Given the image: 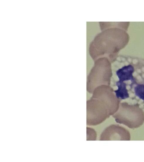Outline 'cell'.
<instances>
[{
	"mask_svg": "<svg viewBox=\"0 0 144 162\" xmlns=\"http://www.w3.org/2000/svg\"><path fill=\"white\" fill-rule=\"evenodd\" d=\"M93 91L86 102V124L89 126L99 125L114 114L120 101L110 86L106 91Z\"/></svg>",
	"mask_w": 144,
	"mask_h": 162,
	"instance_id": "obj_2",
	"label": "cell"
},
{
	"mask_svg": "<svg viewBox=\"0 0 144 162\" xmlns=\"http://www.w3.org/2000/svg\"><path fill=\"white\" fill-rule=\"evenodd\" d=\"M87 140H96L97 134L95 131L92 128L87 127Z\"/></svg>",
	"mask_w": 144,
	"mask_h": 162,
	"instance_id": "obj_5",
	"label": "cell"
},
{
	"mask_svg": "<svg viewBox=\"0 0 144 162\" xmlns=\"http://www.w3.org/2000/svg\"><path fill=\"white\" fill-rule=\"evenodd\" d=\"M112 116L117 123L130 128H138L144 122V112L138 103L120 102L118 110Z\"/></svg>",
	"mask_w": 144,
	"mask_h": 162,
	"instance_id": "obj_3",
	"label": "cell"
},
{
	"mask_svg": "<svg viewBox=\"0 0 144 162\" xmlns=\"http://www.w3.org/2000/svg\"><path fill=\"white\" fill-rule=\"evenodd\" d=\"M111 64L110 86L120 101L131 98L144 103V59L120 55Z\"/></svg>",
	"mask_w": 144,
	"mask_h": 162,
	"instance_id": "obj_1",
	"label": "cell"
},
{
	"mask_svg": "<svg viewBox=\"0 0 144 162\" xmlns=\"http://www.w3.org/2000/svg\"><path fill=\"white\" fill-rule=\"evenodd\" d=\"M129 131L124 127L117 124H112L107 127L102 132L101 141L130 140Z\"/></svg>",
	"mask_w": 144,
	"mask_h": 162,
	"instance_id": "obj_4",
	"label": "cell"
}]
</instances>
